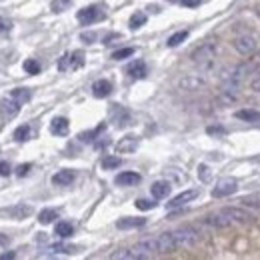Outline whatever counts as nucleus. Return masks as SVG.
Returning <instances> with one entry per match:
<instances>
[{
  "label": "nucleus",
  "instance_id": "obj_1",
  "mask_svg": "<svg viewBox=\"0 0 260 260\" xmlns=\"http://www.w3.org/2000/svg\"><path fill=\"white\" fill-rule=\"evenodd\" d=\"M216 56H218V46H216L214 42H204V44H200V46L190 54L192 62L198 64V66H202V68L210 66V64L216 60Z\"/></svg>",
  "mask_w": 260,
  "mask_h": 260
},
{
  "label": "nucleus",
  "instance_id": "obj_2",
  "mask_svg": "<svg viewBox=\"0 0 260 260\" xmlns=\"http://www.w3.org/2000/svg\"><path fill=\"white\" fill-rule=\"evenodd\" d=\"M250 72H252V66H250V64H238V66H234V68L224 70V72L220 74V82H222V84L238 86V84L246 78V74H250Z\"/></svg>",
  "mask_w": 260,
  "mask_h": 260
},
{
  "label": "nucleus",
  "instance_id": "obj_3",
  "mask_svg": "<svg viewBox=\"0 0 260 260\" xmlns=\"http://www.w3.org/2000/svg\"><path fill=\"white\" fill-rule=\"evenodd\" d=\"M172 234L176 238L178 248H192V246H196L200 242V232L194 230L192 226H182V228L174 230Z\"/></svg>",
  "mask_w": 260,
  "mask_h": 260
},
{
  "label": "nucleus",
  "instance_id": "obj_4",
  "mask_svg": "<svg viewBox=\"0 0 260 260\" xmlns=\"http://www.w3.org/2000/svg\"><path fill=\"white\" fill-rule=\"evenodd\" d=\"M76 18H78V22H80V24L90 26V24H94V22L104 20V18H106V14H104V10H102L100 6L92 4V6H86V8L78 10V12H76Z\"/></svg>",
  "mask_w": 260,
  "mask_h": 260
},
{
  "label": "nucleus",
  "instance_id": "obj_5",
  "mask_svg": "<svg viewBox=\"0 0 260 260\" xmlns=\"http://www.w3.org/2000/svg\"><path fill=\"white\" fill-rule=\"evenodd\" d=\"M232 46H234V50H236L238 54H242V56H250V54H254V52L258 50V42H256V38L250 36V34L236 36L234 42H232Z\"/></svg>",
  "mask_w": 260,
  "mask_h": 260
},
{
  "label": "nucleus",
  "instance_id": "obj_6",
  "mask_svg": "<svg viewBox=\"0 0 260 260\" xmlns=\"http://www.w3.org/2000/svg\"><path fill=\"white\" fill-rule=\"evenodd\" d=\"M84 66V52L74 50V52H66L60 60H58V70H78Z\"/></svg>",
  "mask_w": 260,
  "mask_h": 260
},
{
  "label": "nucleus",
  "instance_id": "obj_7",
  "mask_svg": "<svg viewBox=\"0 0 260 260\" xmlns=\"http://www.w3.org/2000/svg\"><path fill=\"white\" fill-rule=\"evenodd\" d=\"M220 212L226 214L232 224H250V222L254 220V216H252L248 210L238 208V206H226V208H222Z\"/></svg>",
  "mask_w": 260,
  "mask_h": 260
},
{
  "label": "nucleus",
  "instance_id": "obj_8",
  "mask_svg": "<svg viewBox=\"0 0 260 260\" xmlns=\"http://www.w3.org/2000/svg\"><path fill=\"white\" fill-rule=\"evenodd\" d=\"M156 240V252L158 254H170V252H176L178 250V244H176V238L172 232H162L158 236H154Z\"/></svg>",
  "mask_w": 260,
  "mask_h": 260
},
{
  "label": "nucleus",
  "instance_id": "obj_9",
  "mask_svg": "<svg viewBox=\"0 0 260 260\" xmlns=\"http://www.w3.org/2000/svg\"><path fill=\"white\" fill-rule=\"evenodd\" d=\"M178 86L186 92H198L206 86V78H202L200 74H186L178 80Z\"/></svg>",
  "mask_w": 260,
  "mask_h": 260
},
{
  "label": "nucleus",
  "instance_id": "obj_10",
  "mask_svg": "<svg viewBox=\"0 0 260 260\" xmlns=\"http://www.w3.org/2000/svg\"><path fill=\"white\" fill-rule=\"evenodd\" d=\"M238 190V182L234 178H222L218 180V184L212 188V196L214 198H224V196H230Z\"/></svg>",
  "mask_w": 260,
  "mask_h": 260
},
{
  "label": "nucleus",
  "instance_id": "obj_11",
  "mask_svg": "<svg viewBox=\"0 0 260 260\" xmlns=\"http://www.w3.org/2000/svg\"><path fill=\"white\" fill-rule=\"evenodd\" d=\"M110 120L116 124V128H126L132 124V116L126 108H122L120 104H112L110 108Z\"/></svg>",
  "mask_w": 260,
  "mask_h": 260
},
{
  "label": "nucleus",
  "instance_id": "obj_12",
  "mask_svg": "<svg viewBox=\"0 0 260 260\" xmlns=\"http://www.w3.org/2000/svg\"><path fill=\"white\" fill-rule=\"evenodd\" d=\"M0 214L8 216V218H12V220H24L26 216L32 214V206H30V204H16V206H12V208L2 210Z\"/></svg>",
  "mask_w": 260,
  "mask_h": 260
},
{
  "label": "nucleus",
  "instance_id": "obj_13",
  "mask_svg": "<svg viewBox=\"0 0 260 260\" xmlns=\"http://www.w3.org/2000/svg\"><path fill=\"white\" fill-rule=\"evenodd\" d=\"M138 144H140V138L134 136V134H128V136H124L116 142V152L118 154H130L138 148Z\"/></svg>",
  "mask_w": 260,
  "mask_h": 260
},
{
  "label": "nucleus",
  "instance_id": "obj_14",
  "mask_svg": "<svg viewBox=\"0 0 260 260\" xmlns=\"http://www.w3.org/2000/svg\"><path fill=\"white\" fill-rule=\"evenodd\" d=\"M236 100H238L236 86H232V84H224V86H222V90L218 92V102H220L222 106H230V104H234Z\"/></svg>",
  "mask_w": 260,
  "mask_h": 260
},
{
  "label": "nucleus",
  "instance_id": "obj_15",
  "mask_svg": "<svg viewBox=\"0 0 260 260\" xmlns=\"http://www.w3.org/2000/svg\"><path fill=\"white\" fill-rule=\"evenodd\" d=\"M20 102H16L14 98H10V100H0V114H2V118L4 120H10V118H14L18 112H20Z\"/></svg>",
  "mask_w": 260,
  "mask_h": 260
},
{
  "label": "nucleus",
  "instance_id": "obj_16",
  "mask_svg": "<svg viewBox=\"0 0 260 260\" xmlns=\"http://www.w3.org/2000/svg\"><path fill=\"white\" fill-rule=\"evenodd\" d=\"M206 224L212 226V228H230V226H232L230 218H228L226 214H222L220 210L214 212V214H208V216H206Z\"/></svg>",
  "mask_w": 260,
  "mask_h": 260
},
{
  "label": "nucleus",
  "instance_id": "obj_17",
  "mask_svg": "<svg viewBox=\"0 0 260 260\" xmlns=\"http://www.w3.org/2000/svg\"><path fill=\"white\" fill-rule=\"evenodd\" d=\"M110 258L112 260H142V258H148V256L142 254V252H138V250L132 246V248H120V250L112 252Z\"/></svg>",
  "mask_w": 260,
  "mask_h": 260
},
{
  "label": "nucleus",
  "instance_id": "obj_18",
  "mask_svg": "<svg viewBox=\"0 0 260 260\" xmlns=\"http://www.w3.org/2000/svg\"><path fill=\"white\" fill-rule=\"evenodd\" d=\"M110 92H112V82L106 80V78L96 80V82L92 84V94H94L96 98H106V96H110Z\"/></svg>",
  "mask_w": 260,
  "mask_h": 260
},
{
  "label": "nucleus",
  "instance_id": "obj_19",
  "mask_svg": "<svg viewBox=\"0 0 260 260\" xmlns=\"http://www.w3.org/2000/svg\"><path fill=\"white\" fill-rule=\"evenodd\" d=\"M196 196H198V190H184V192H180L178 196H174V198L168 202V208H178V206H184L186 202L194 200Z\"/></svg>",
  "mask_w": 260,
  "mask_h": 260
},
{
  "label": "nucleus",
  "instance_id": "obj_20",
  "mask_svg": "<svg viewBox=\"0 0 260 260\" xmlns=\"http://www.w3.org/2000/svg\"><path fill=\"white\" fill-rule=\"evenodd\" d=\"M74 178H76L74 170L64 168V170H58V172L52 176V184H56V186H68L70 182H74Z\"/></svg>",
  "mask_w": 260,
  "mask_h": 260
},
{
  "label": "nucleus",
  "instance_id": "obj_21",
  "mask_svg": "<svg viewBox=\"0 0 260 260\" xmlns=\"http://www.w3.org/2000/svg\"><path fill=\"white\" fill-rule=\"evenodd\" d=\"M126 74H128L130 78H134V80H138V78H146V74H148L146 62H142V60L132 62L128 68H126Z\"/></svg>",
  "mask_w": 260,
  "mask_h": 260
},
{
  "label": "nucleus",
  "instance_id": "obj_22",
  "mask_svg": "<svg viewBox=\"0 0 260 260\" xmlns=\"http://www.w3.org/2000/svg\"><path fill=\"white\" fill-rule=\"evenodd\" d=\"M142 180V176L138 174V172H120L116 178H114V182L118 184V186H134V184H138Z\"/></svg>",
  "mask_w": 260,
  "mask_h": 260
},
{
  "label": "nucleus",
  "instance_id": "obj_23",
  "mask_svg": "<svg viewBox=\"0 0 260 260\" xmlns=\"http://www.w3.org/2000/svg\"><path fill=\"white\" fill-rule=\"evenodd\" d=\"M170 182H166V180H156L152 186H150V192H152V196L154 198H166L168 194H170Z\"/></svg>",
  "mask_w": 260,
  "mask_h": 260
},
{
  "label": "nucleus",
  "instance_id": "obj_24",
  "mask_svg": "<svg viewBox=\"0 0 260 260\" xmlns=\"http://www.w3.org/2000/svg\"><path fill=\"white\" fill-rule=\"evenodd\" d=\"M50 132L54 136H66L68 134V120L64 116H56L52 122H50Z\"/></svg>",
  "mask_w": 260,
  "mask_h": 260
},
{
  "label": "nucleus",
  "instance_id": "obj_25",
  "mask_svg": "<svg viewBox=\"0 0 260 260\" xmlns=\"http://www.w3.org/2000/svg\"><path fill=\"white\" fill-rule=\"evenodd\" d=\"M146 224V218H132V216H124L116 222V228L120 230H128V228H138V226H144Z\"/></svg>",
  "mask_w": 260,
  "mask_h": 260
},
{
  "label": "nucleus",
  "instance_id": "obj_26",
  "mask_svg": "<svg viewBox=\"0 0 260 260\" xmlns=\"http://www.w3.org/2000/svg\"><path fill=\"white\" fill-rule=\"evenodd\" d=\"M234 116L240 118V120H244V122H260V112L258 110H250V108L238 110Z\"/></svg>",
  "mask_w": 260,
  "mask_h": 260
},
{
  "label": "nucleus",
  "instance_id": "obj_27",
  "mask_svg": "<svg viewBox=\"0 0 260 260\" xmlns=\"http://www.w3.org/2000/svg\"><path fill=\"white\" fill-rule=\"evenodd\" d=\"M10 98H14V100L20 102V104H26V102L32 98V92H30L28 88H14V90L10 92Z\"/></svg>",
  "mask_w": 260,
  "mask_h": 260
},
{
  "label": "nucleus",
  "instance_id": "obj_28",
  "mask_svg": "<svg viewBox=\"0 0 260 260\" xmlns=\"http://www.w3.org/2000/svg\"><path fill=\"white\" fill-rule=\"evenodd\" d=\"M54 218H58V210H54V208H44L38 214L40 224H50V222H54Z\"/></svg>",
  "mask_w": 260,
  "mask_h": 260
},
{
  "label": "nucleus",
  "instance_id": "obj_29",
  "mask_svg": "<svg viewBox=\"0 0 260 260\" xmlns=\"http://www.w3.org/2000/svg\"><path fill=\"white\" fill-rule=\"evenodd\" d=\"M54 232H56L60 238H70V236L74 234V226H72L70 222H58L56 228H54Z\"/></svg>",
  "mask_w": 260,
  "mask_h": 260
},
{
  "label": "nucleus",
  "instance_id": "obj_30",
  "mask_svg": "<svg viewBox=\"0 0 260 260\" xmlns=\"http://www.w3.org/2000/svg\"><path fill=\"white\" fill-rule=\"evenodd\" d=\"M186 38H188V30H178V32H174V34L166 40V44H168L170 48H176V46H178V44H182Z\"/></svg>",
  "mask_w": 260,
  "mask_h": 260
},
{
  "label": "nucleus",
  "instance_id": "obj_31",
  "mask_svg": "<svg viewBox=\"0 0 260 260\" xmlns=\"http://www.w3.org/2000/svg\"><path fill=\"white\" fill-rule=\"evenodd\" d=\"M100 164H102L104 170H114V168H118V166L122 164V160H120L118 156H104Z\"/></svg>",
  "mask_w": 260,
  "mask_h": 260
},
{
  "label": "nucleus",
  "instance_id": "obj_32",
  "mask_svg": "<svg viewBox=\"0 0 260 260\" xmlns=\"http://www.w3.org/2000/svg\"><path fill=\"white\" fill-rule=\"evenodd\" d=\"M144 22H146V14L144 12H134L132 16H130V28L132 30H136V28H140V26H144Z\"/></svg>",
  "mask_w": 260,
  "mask_h": 260
},
{
  "label": "nucleus",
  "instance_id": "obj_33",
  "mask_svg": "<svg viewBox=\"0 0 260 260\" xmlns=\"http://www.w3.org/2000/svg\"><path fill=\"white\" fill-rule=\"evenodd\" d=\"M28 138H30V126H28V124H22V126H18V128L14 130V140L24 142V140H28Z\"/></svg>",
  "mask_w": 260,
  "mask_h": 260
},
{
  "label": "nucleus",
  "instance_id": "obj_34",
  "mask_svg": "<svg viewBox=\"0 0 260 260\" xmlns=\"http://www.w3.org/2000/svg\"><path fill=\"white\" fill-rule=\"evenodd\" d=\"M104 128H106V124H100V126H96V128L90 130V132H82L78 138H80L82 142H92V140H94V136H98Z\"/></svg>",
  "mask_w": 260,
  "mask_h": 260
},
{
  "label": "nucleus",
  "instance_id": "obj_35",
  "mask_svg": "<svg viewBox=\"0 0 260 260\" xmlns=\"http://www.w3.org/2000/svg\"><path fill=\"white\" fill-rule=\"evenodd\" d=\"M50 252H64V254H72V252H76V246H70V244H52L50 248H48Z\"/></svg>",
  "mask_w": 260,
  "mask_h": 260
},
{
  "label": "nucleus",
  "instance_id": "obj_36",
  "mask_svg": "<svg viewBox=\"0 0 260 260\" xmlns=\"http://www.w3.org/2000/svg\"><path fill=\"white\" fill-rule=\"evenodd\" d=\"M74 0H52V12H64V10H68L70 8V4H72Z\"/></svg>",
  "mask_w": 260,
  "mask_h": 260
},
{
  "label": "nucleus",
  "instance_id": "obj_37",
  "mask_svg": "<svg viewBox=\"0 0 260 260\" xmlns=\"http://www.w3.org/2000/svg\"><path fill=\"white\" fill-rule=\"evenodd\" d=\"M24 70H26L28 74H38V72H40V64H38V60H34V58L24 60Z\"/></svg>",
  "mask_w": 260,
  "mask_h": 260
},
{
  "label": "nucleus",
  "instance_id": "obj_38",
  "mask_svg": "<svg viewBox=\"0 0 260 260\" xmlns=\"http://www.w3.org/2000/svg\"><path fill=\"white\" fill-rule=\"evenodd\" d=\"M134 54V48H120V50H116V52H112V60H124V58H128Z\"/></svg>",
  "mask_w": 260,
  "mask_h": 260
},
{
  "label": "nucleus",
  "instance_id": "obj_39",
  "mask_svg": "<svg viewBox=\"0 0 260 260\" xmlns=\"http://www.w3.org/2000/svg\"><path fill=\"white\" fill-rule=\"evenodd\" d=\"M210 176H212L210 168H208L206 164H200V166H198V178H200L202 182H208V180H210Z\"/></svg>",
  "mask_w": 260,
  "mask_h": 260
},
{
  "label": "nucleus",
  "instance_id": "obj_40",
  "mask_svg": "<svg viewBox=\"0 0 260 260\" xmlns=\"http://www.w3.org/2000/svg\"><path fill=\"white\" fill-rule=\"evenodd\" d=\"M154 206H156V202H152V200H146V198L136 200V208L138 210H152Z\"/></svg>",
  "mask_w": 260,
  "mask_h": 260
},
{
  "label": "nucleus",
  "instance_id": "obj_41",
  "mask_svg": "<svg viewBox=\"0 0 260 260\" xmlns=\"http://www.w3.org/2000/svg\"><path fill=\"white\" fill-rule=\"evenodd\" d=\"M250 88H252L254 92H260V66H258V70H256V74L250 78Z\"/></svg>",
  "mask_w": 260,
  "mask_h": 260
},
{
  "label": "nucleus",
  "instance_id": "obj_42",
  "mask_svg": "<svg viewBox=\"0 0 260 260\" xmlns=\"http://www.w3.org/2000/svg\"><path fill=\"white\" fill-rule=\"evenodd\" d=\"M30 168H32V164H30V162H26V164H20V166L16 168V176H20V178H22V176H26V174L30 172Z\"/></svg>",
  "mask_w": 260,
  "mask_h": 260
},
{
  "label": "nucleus",
  "instance_id": "obj_43",
  "mask_svg": "<svg viewBox=\"0 0 260 260\" xmlns=\"http://www.w3.org/2000/svg\"><path fill=\"white\" fill-rule=\"evenodd\" d=\"M80 38H82L86 44H92V42L96 40V32H82V34H80Z\"/></svg>",
  "mask_w": 260,
  "mask_h": 260
},
{
  "label": "nucleus",
  "instance_id": "obj_44",
  "mask_svg": "<svg viewBox=\"0 0 260 260\" xmlns=\"http://www.w3.org/2000/svg\"><path fill=\"white\" fill-rule=\"evenodd\" d=\"M10 28H12V22H10V20H6V18H2V16H0V34H2V32H8V30H10Z\"/></svg>",
  "mask_w": 260,
  "mask_h": 260
},
{
  "label": "nucleus",
  "instance_id": "obj_45",
  "mask_svg": "<svg viewBox=\"0 0 260 260\" xmlns=\"http://www.w3.org/2000/svg\"><path fill=\"white\" fill-rule=\"evenodd\" d=\"M206 132H208L210 136H218V134H224L226 130L222 128V126H208V128H206Z\"/></svg>",
  "mask_w": 260,
  "mask_h": 260
},
{
  "label": "nucleus",
  "instance_id": "obj_46",
  "mask_svg": "<svg viewBox=\"0 0 260 260\" xmlns=\"http://www.w3.org/2000/svg\"><path fill=\"white\" fill-rule=\"evenodd\" d=\"M10 174V164L8 162H0V176H8Z\"/></svg>",
  "mask_w": 260,
  "mask_h": 260
},
{
  "label": "nucleus",
  "instance_id": "obj_47",
  "mask_svg": "<svg viewBox=\"0 0 260 260\" xmlns=\"http://www.w3.org/2000/svg\"><path fill=\"white\" fill-rule=\"evenodd\" d=\"M184 6H188V8H194V6H198L202 0H180Z\"/></svg>",
  "mask_w": 260,
  "mask_h": 260
},
{
  "label": "nucleus",
  "instance_id": "obj_48",
  "mask_svg": "<svg viewBox=\"0 0 260 260\" xmlns=\"http://www.w3.org/2000/svg\"><path fill=\"white\" fill-rule=\"evenodd\" d=\"M10 244V238L6 234H0V248H6Z\"/></svg>",
  "mask_w": 260,
  "mask_h": 260
},
{
  "label": "nucleus",
  "instance_id": "obj_49",
  "mask_svg": "<svg viewBox=\"0 0 260 260\" xmlns=\"http://www.w3.org/2000/svg\"><path fill=\"white\" fill-rule=\"evenodd\" d=\"M14 256H16L14 252H2V254H0V260H12Z\"/></svg>",
  "mask_w": 260,
  "mask_h": 260
},
{
  "label": "nucleus",
  "instance_id": "obj_50",
  "mask_svg": "<svg viewBox=\"0 0 260 260\" xmlns=\"http://www.w3.org/2000/svg\"><path fill=\"white\" fill-rule=\"evenodd\" d=\"M116 38H120V34H110V36H106L104 38V44H110L112 40H116Z\"/></svg>",
  "mask_w": 260,
  "mask_h": 260
},
{
  "label": "nucleus",
  "instance_id": "obj_51",
  "mask_svg": "<svg viewBox=\"0 0 260 260\" xmlns=\"http://www.w3.org/2000/svg\"><path fill=\"white\" fill-rule=\"evenodd\" d=\"M256 16H258V18H260V4H258V6H256Z\"/></svg>",
  "mask_w": 260,
  "mask_h": 260
},
{
  "label": "nucleus",
  "instance_id": "obj_52",
  "mask_svg": "<svg viewBox=\"0 0 260 260\" xmlns=\"http://www.w3.org/2000/svg\"><path fill=\"white\" fill-rule=\"evenodd\" d=\"M258 66H260V60H258Z\"/></svg>",
  "mask_w": 260,
  "mask_h": 260
}]
</instances>
